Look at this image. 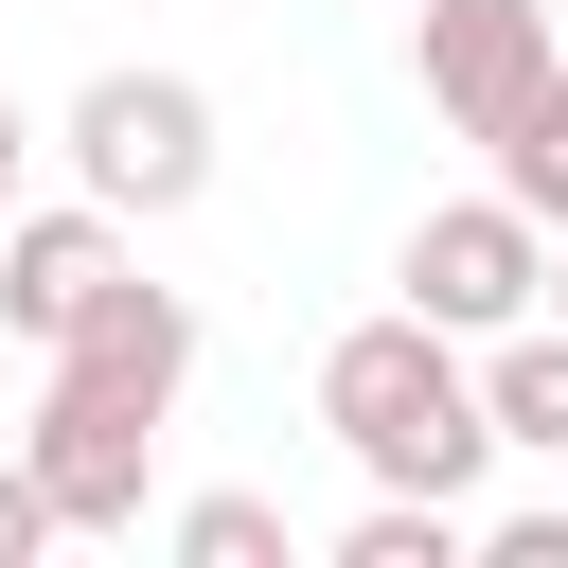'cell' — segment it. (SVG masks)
<instances>
[{"label": "cell", "mask_w": 568, "mask_h": 568, "mask_svg": "<svg viewBox=\"0 0 568 568\" xmlns=\"http://www.w3.org/2000/svg\"><path fill=\"white\" fill-rule=\"evenodd\" d=\"M320 426H337V462L355 479H390V497H479V462H497V426H479V355L444 337V320H355L337 355H320Z\"/></svg>", "instance_id": "1"}, {"label": "cell", "mask_w": 568, "mask_h": 568, "mask_svg": "<svg viewBox=\"0 0 568 568\" xmlns=\"http://www.w3.org/2000/svg\"><path fill=\"white\" fill-rule=\"evenodd\" d=\"M71 178L142 231V213H195L213 195V89L195 71H89L71 89Z\"/></svg>", "instance_id": "2"}, {"label": "cell", "mask_w": 568, "mask_h": 568, "mask_svg": "<svg viewBox=\"0 0 568 568\" xmlns=\"http://www.w3.org/2000/svg\"><path fill=\"white\" fill-rule=\"evenodd\" d=\"M178 390H195V302L124 266V284L53 337V390H36V408H53V426H178Z\"/></svg>", "instance_id": "3"}, {"label": "cell", "mask_w": 568, "mask_h": 568, "mask_svg": "<svg viewBox=\"0 0 568 568\" xmlns=\"http://www.w3.org/2000/svg\"><path fill=\"white\" fill-rule=\"evenodd\" d=\"M532 284H550V231H532L515 195H444V213L408 231V320H444V337L532 320Z\"/></svg>", "instance_id": "4"}, {"label": "cell", "mask_w": 568, "mask_h": 568, "mask_svg": "<svg viewBox=\"0 0 568 568\" xmlns=\"http://www.w3.org/2000/svg\"><path fill=\"white\" fill-rule=\"evenodd\" d=\"M408 53H426V106H444L462 142H497V124H515V89H532V71H568V53H550V0H426V36H408Z\"/></svg>", "instance_id": "5"}, {"label": "cell", "mask_w": 568, "mask_h": 568, "mask_svg": "<svg viewBox=\"0 0 568 568\" xmlns=\"http://www.w3.org/2000/svg\"><path fill=\"white\" fill-rule=\"evenodd\" d=\"M124 266H142V248H124V213H106V195H71V213H0V320H18L36 355H53Z\"/></svg>", "instance_id": "6"}, {"label": "cell", "mask_w": 568, "mask_h": 568, "mask_svg": "<svg viewBox=\"0 0 568 568\" xmlns=\"http://www.w3.org/2000/svg\"><path fill=\"white\" fill-rule=\"evenodd\" d=\"M479 426L532 444V462H568V320H497L479 337Z\"/></svg>", "instance_id": "7"}, {"label": "cell", "mask_w": 568, "mask_h": 568, "mask_svg": "<svg viewBox=\"0 0 568 568\" xmlns=\"http://www.w3.org/2000/svg\"><path fill=\"white\" fill-rule=\"evenodd\" d=\"M497 195H515L532 231H568V71L515 89V124H497Z\"/></svg>", "instance_id": "8"}, {"label": "cell", "mask_w": 568, "mask_h": 568, "mask_svg": "<svg viewBox=\"0 0 568 568\" xmlns=\"http://www.w3.org/2000/svg\"><path fill=\"white\" fill-rule=\"evenodd\" d=\"M462 532H479L462 497H390V479H373V515L337 532V568H462Z\"/></svg>", "instance_id": "9"}, {"label": "cell", "mask_w": 568, "mask_h": 568, "mask_svg": "<svg viewBox=\"0 0 568 568\" xmlns=\"http://www.w3.org/2000/svg\"><path fill=\"white\" fill-rule=\"evenodd\" d=\"M178 568H284V497H178Z\"/></svg>", "instance_id": "10"}, {"label": "cell", "mask_w": 568, "mask_h": 568, "mask_svg": "<svg viewBox=\"0 0 568 568\" xmlns=\"http://www.w3.org/2000/svg\"><path fill=\"white\" fill-rule=\"evenodd\" d=\"M53 550V497H36V462H0V568H36Z\"/></svg>", "instance_id": "11"}, {"label": "cell", "mask_w": 568, "mask_h": 568, "mask_svg": "<svg viewBox=\"0 0 568 568\" xmlns=\"http://www.w3.org/2000/svg\"><path fill=\"white\" fill-rule=\"evenodd\" d=\"M532 302H550V320H568V231H550V284H532Z\"/></svg>", "instance_id": "12"}, {"label": "cell", "mask_w": 568, "mask_h": 568, "mask_svg": "<svg viewBox=\"0 0 568 568\" xmlns=\"http://www.w3.org/2000/svg\"><path fill=\"white\" fill-rule=\"evenodd\" d=\"M0 178H18V89H0Z\"/></svg>", "instance_id": "13"}, {"label": "cell", "mask_w": 568, "mask_h": 568, "mask_svg": "<svg viewBox=\"0 0 568 568\" xmlns=\"http://www.w3.org/2000/svg\"><path fill=\"white\" fill-rule=\"evenodd\" d=\"M0 213H18V178H0Z\"/></svg>", "instance_id": "14"}]
</instances>
